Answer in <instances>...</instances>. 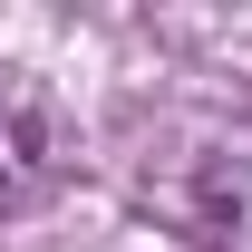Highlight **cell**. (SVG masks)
<instances>
[{
  "label": "cell",
  "instance_id": "obj_1",
  "mask_svg": "<svg viewBox=\"0 0 252 252\" xmlns=\"http://www.w3.org/2000/svg\"><path fill=\"white\" fill-rule=\"evenodd\" d=\"M49 136H59L49 126V88L30 68H0V204L49 175Z\"/></svg>",
  "mask_w": 252,
  "mask_h": 252
},
{
  "label": "cell",
  "instance_id": "obj_2",
  "mask_svg": "<svg viewBox=\"0 0 252 252\" xmlns=\"http://www.w3.org/2000/svg\"><path fill=\"white\" fill-rule=\"evenodd\" d=\"M204 243L214 252H252V156H223L204 175Z\"/></svg>",
  "mask_w": 252,
  "mask_h": 252
}]
</instances>
